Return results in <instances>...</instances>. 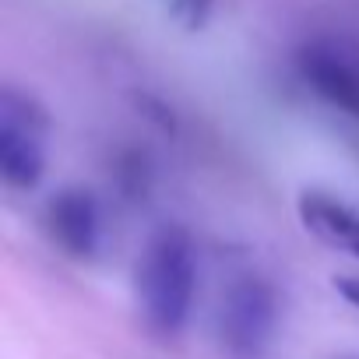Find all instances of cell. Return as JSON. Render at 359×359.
I'll list each match as a JSON object with an SVG mask.
<instances>
[{
  "instance_id": "3",
  "label": "cell",
  "mask_w": 359,
  "mask_h": 359,
  "mask_svg": "<svg viewBox=\"0 0 359 359\" xmlns=\"http://www.w3.org/2000/svg\"><path fill=\"white\" fill-rule=\"evenodd\" d=\"M278 331V296L257 278H236L219 306V341L229 359H268Z\"/></svg>"
},
{
  "instance_id": "8",
  "label": "cell",
  "mask_w": 359,
  "mask_h": 359,
  "mask_svg": "<svg viewBox=\"0 0 359 359\" xmlns=\"http://www.w3.org/2000/svg\"><path fill=\"white\" fill-rule=\"evenodd\" d=\"M334 289H338V296H341L345 303H352V306L359 310V278H338Z\"/></svg>"
},
{
  "instance_id": "5",
  "label": "cell",
  "mask_w": 359,
  "mask_h": 359,
  "mask_svg": "<svg viewBox=\"0 0 359 359\" xmlns=\"http://www.w3.org/2000/svg\"><path fill=\"white\" fill-rule=\"evenodd\" d=\"M299 71L320 99L359 120V60L334 46H306L299 53Z\"/></svg>"
},
{
  "instance_id": "7",
  "label": "cell",
  "mask_w": 359,
  "mask_h": 359,
  "mask_svg": "<svg viewBox=\"0 0 359 359\" xmlns=\"http://www.w3.org/2000/svg\"><path fill=\"white\" fill-rule=\"evenodd\" d=\"M165 8H169V15L184 25L187 32H198V29H205V22L212 18L215 0H165Z\"/></svg>"
},
{
  "instance_id": "4",
  "label": "cell",
  "mask_w": 359,
  "mask_h": 359,
  "mask_svg": "<svg viewBox=\"0 0 359 359\" xmlns=\"http://www.w3.org/2000/svg\"><path fill=\"white\" fill-rule=\"evenodd\" d=\"M43 226L50 233V240L67 254V257H92L99 250V240H102V215H99V205L88 191L81 187H64L57 191L50 201H46V212H43Z\"/></svg>"
},
{
  "instance_id": "2",
  "label": "cell",
  "mask_w": 359,
  "mask_h": 359,
  "mask_svg": "<svg viewBox=\"0 0 359 359\" xmlns=\"http://www.w3.org/2000/svg\"><path fill=\"white\" fill-rule=\"evenodd\" d=\"M46 109L15 88L0 95V176L15 191H32L46 172Z\"/></svg>"
},
{
  "instance_id": "6",
  "label": "cell",
  "mask_w": 359,
  "mask_h": 359,
  "mask_svg": "<svg viewBox=\"0 0 359 359\" xmlns=\"http://www.w3.org/2000/svg\"><path fill=\"white\" fill-rule=\"evenodd\" d=\"M296 208H299L303 226L320 243L359 257V208H352L331 194H320V191H303Z\"/></svg>"
},
{
  "instance_id": "1",
  "label": "cell",
  "mask_w": 359,
  "mask_h": 359,
  "mask_svg": "<svg viewBox=\"0 0 359 359\" xmlns=\"http://www.w3.org/2000/svg\"><path fill=\"white\" fill-rule=\"evenodd\" d=\"M137 303L155 334H180L191 320L198 292V261L187 229L162 226L141 250L137 261Z\"/></svg>"
}]
</instances>
